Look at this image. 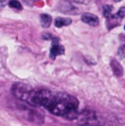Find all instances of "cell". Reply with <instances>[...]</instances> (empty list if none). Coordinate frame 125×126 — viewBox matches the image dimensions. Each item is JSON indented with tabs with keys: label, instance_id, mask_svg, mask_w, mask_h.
Wrapping results in <instances>:
<instances>
[{
	"label": "cell",
	"instance_id": "obj_1",
	"mask_svg": "<svg viewBox=\"0 0 125 126\" xmlns=\"http://www.w3.org/2000/svg\"><path fill=\"white\" fill-rule=\"evenodd\" d=\"M79 101L76 97L65 93H53L43 89L41 106L47 108L51 113L64 116L69 119L78 117L77 108Z\"/></svg>",
	"mask_w": 125,
	"mask_h": 126
},
{
	"label": "cell",
	"instance_id": "obj_2",
	"mask_svg": "<svg viewBox=\"0 0 125 126\" xmlns=\"http://www.w3.org/2000/svg\"><path fill=\"white\" fill-rule=\"evenodd\" d=\"M15 110L18 112V114L22 117V119H26L29 122H31L35 125H41L44 121V116L41 112L36 111L34 109H31L26 104L23 103H16L15 104Z\"/></svg>",
	"mask_w": 125,
	"mask_h": 126
},
{
	"label": "cell",
	"instance_id": "obj_3",
	"mask_svg": "<svg viewBox=\"0 0 125 126\" xmlns=\"http://www.w3.org/2000/svg\"><path fill=\"white\" fill-rule=\"evenodd\" d=\"M78 122L83 126H99L101 124L97 114L93 111L86 109L78 115Z\"/></svg>",
	"mask_w": 125,
	"mask_h": 126
},
{
	"label": "cell",
	"instance_id": "obj_4",
	"mask_svg": "<svg viewBox=\"0 0 125 126\" xmlns=\"http://www.w3.org/2000/svg\"><path fill=\"white\" fill-rule=\"evenodd\" d=\"M32 87L24 83H16L12 87V94L22 101H28L30 94L32 91Z\"/></svg>",
	"mask_w": 125,
	"mask_h": 126
},
{
	"label": "cell",
	"instance_id": "obj_5",
	"mask_svg": "<svg viewBox=\"0 0 125 126\" xmlns=\"http://www.w3.org/2000/svg\"><path fill=\"white\" fill-rule=\"evenodd\" d=\"M81 19H82V21H83L84 23H86V24H88V25H90V26H93V27L97 26L98 23H99L98 18H97L95 15L91 14V13H84V14L82 15Z\"/></svg>",
	"mask_w": 125,
	"mask_h": 126
},
{
	"label": "cell",
	"instance_id": "obj_6",
	"mask_svg": "<svg viewBox=\"0 0 125 126\" xmlns=\"http://www.w3.org/2000/svg\"><path fill=\"white\" fill-rule=\"evenodd\" d=\"M64 53V47L59 43H53L50 48V57L55 58L58 55H62Z\"/></svg>",
	"mask_w": 125,
	"mask_h": 126
},
{
	"label": "cell",
	"instance_id": "obj_7",
	"mask_svg": "<svg viewBox=\"0 0 125 126\" xmlns=\"http://www.w3.org/2000/svg\"><path fill=\"white\" fill-rule=\"evenodd\" d=\"M71 23H72V20L70 18H61V17H58L54 21V25L57 28H62V27H65V26H69Z\"/></svg>",
	"mask_w": 125,
	"mask_h": 126
},
{
	"label": "cell",
	"instance_id": "obj_8",
	"mask_svg": "<svg viewBox=\"0 0 125 126\" xmlns=\"http://www.w3.org/2000/svg\"><path fill=\"white\" fill-rule=\"evenodd\" d=\"M52 22V18L48 14H41L40 15V24L43 28H48Z\"/></svg>",
	"mask_w": 125,
	"mask_h": 126
},
{
	"label": "cell",
	"instance_id": "obj_9",
	"mask_svg": "<svg viewBox=\"0 0 125 126\" xmlns=\"http://www.w3.org/2000/svg\"><path fill=\"white\" fill-rule=\"evenodd\" d=\"M111 66H112L113 72H114L117 76H121V75L123 74V69H122V67L120 66V64H119L116 60H112V61H111Z\"/></svg>",
	"mask_w": 125,
	"mask_h": 126
},
{
	"label": "cell",
	"instance_id": "obj_10",
	"mask_svg": "<svg viewBox=\"0 0 125 126\" xmlns=\"http://www.w3.org/2000/svg\"><path fill=\"white\" fill-rule=\"evenodd\" d=\"M8 4H9V6H10L11 8H13V9H19V10H22V9H23L22 4H21L19 1H17V0H12V1H10Z\"/></svg>",
	"mask_w": 125,
	"mask_h": 126
},
{
	"label": "cell",
	"instance_id": "obj_11",
	"mask_svg": "<svg viewBox=\"0 0 125 126\" xmlns=\"http://www.w3.org/2000/svg\"><path fill=\"white\" fill-rule=\"evenodd\" d=\"M102 12H103V15H104L105 18H109V17L111 16L112 7H111L110 5H105V6H103V10H102Z\"/></svg>",
	"mask_w": 125,
	"mask_h": 126
},
{
	"label": "cell",
	"instance_id": "obj_12",
	"mask_svg": "<svg viewBox=\"0 0 125 126\" xmlns=\"http://www.w3.org/2000/svg\"><path fill=\"white\" fill-rule=\"evenodd\" d=\"M116 16H118L120 19L124 18V17H125V7H121V8L118 10V12H117V15H116Z\"/></svg>",
	"mask_w": 125,
	"mask_h": 126
},
{
	"label": "cell",
	"instance_id": "obj_13",
	"mask_svg": "<svg viewBox=\"0 0 125 126\" xmlns=\"http://www.w3.org/2000/svg\"><path fill=\"white\" fill-rule=\"evenodd\" d=\"M124 30H125V26H124Z\"/></svg>",
	"mask_w": 125,
	"mask_h": 126
}]
</instances>
